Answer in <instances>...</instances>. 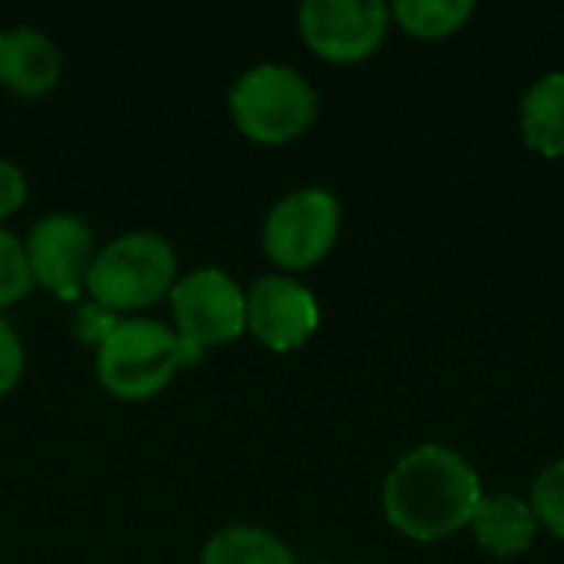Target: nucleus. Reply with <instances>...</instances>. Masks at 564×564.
Instances as JSON below:
<instances>
[{"label":"nucleus","mask_w":564,"mask_h":564,"mask_svg":"<svg viewBox=\"0 0 564 564\" xmlns=\"http://www.w3.org/2000/svg\"><path fill=\"white\" fill-rule=\"evenodd\" d=\"M482 486L476 469L449 446L406 453L383 482L387 522L413 542H440L469 525Z\"/></svg>","instance_id":"nucleus-1"},{"label":"nucleus","mask_w":564,"mask_h":564,"mask_svg":"<svg viewBox=\"0 0 564 564\" xmlns=\"http://www.w3.org/2000/svg\"><path fill=\"white\" fill-rule=\"evenodd\" d=\"M185 364L178 334L152 317L116 321L96 340V377L99 387L122 400L142 403L159 397Z\"/></svg>","instance_id":"nucleus-2"},{"label":"nucleus","mask_w":564,"mask_h":564,"mask_svg":"<svg viewBox=\"0 0 564 564\" xmlns=\"http://www.w3.org/2000/svg\"><path fill=\"white\" fill-rule=\"evenodd\" d=\"M228 112L241 135L261 145L301 139L317 119V89L284 63L248 66L228 89Z\"/></svg>","instance_id":"nucleus-3"},{"label":"nucleus","mask_w":564,"mask_h":564,"mask_svg":"<svg viewBox=\"0 0 564 564\" xmlns=\"http://www.w3.org/2000/svg\"><path fill=\"white\" fill-rule=\"evenodd\" d=\"M178 254L155 231H126L96 251L86 291L102 311H142L172 294Z\"/></svg>","instance_id":"nucleus-4"},{"label":"nucleus","mask_w":564,"mask_h":564,"mask_svg":"<svg viewBox=\"0 0 564 564\" xmlns=\"http://www.w3.org/2000/svg\"><path fill=\"white\" fill-rule=\"evenodd\" d=\"M172 330L188 350H208L238 340L248 330V297L245 288L221 268H195L178 274L172 294Z\"/></svg>","instance_id":"nucleus-5"},{"label":"nucleus","mask_w":564,"mask_h":564,"mask_svg":"<svg viewBox=\"0 0 564 564\" xmlns=\"http://www.w3.org/2000/svg\"><path fill=\"white\" fill-rule=\"evenodd\" d=\"M340 235V202L327 188H297L284 195L264 218V254L284 271L321 264Z\"/></svg>","instance_id":"nucleus-6"},{"label":"nucleus","mask_w":564,"mask_h":564,"mask_svg":"<svg viewBox=\"0 0 564 564\" xmlns=\"http://www.w3.org/2000/svg\"><path fill=\"white\" fill-rule=\"evenodd\" d=\"M297 26L321 59L360 63L387 40L390 7L380 0H304Z\"/></svg>","instance_id":"nucleus-7"},{"label":"nucleus","mask_w":564,"mask_h":564,"mask_svg":"<svg viewBox=\"0 0 564 564\" xmlns=\"http://www.w3.org/2000/svg\"><path fill=\"white\" fill-rule=\"evenodd\" d=\"M248 297V330L274 354H291L304 347L317 324L321 304L317 297L291 274H268L245 291Z\"/></svg>","instance_id":"nucleus-8"},{"label":"nucleus","mask_w":564,"mask_h":564,"mask_svg":"<svg viewBox=\"0 0 564 564\" xmlns=\"http://www.w3.org/2000/svg\"><path fill=\"white\" fill-rule=\"evenodd\" d=\"M23 248L33 284L46 291H73L86 284V274L99 251L93 228L73 212H50L33 221Z\"/></svg>","instance_id":"nucleus-9"},{"label":"nucleus","mask_w":564,"mask_h":564,"mask_svg":"<svg viewBox=\"0 0 564 564\" xmlns=\"http://www.w3.org/2000/svg\"><path fill=\"white\" fill-rule=\"evenodd\" d=\"M63 73V53L40 26L0 30V86L17 96H46Z\"/></svg>","instance_id":"nucleus-10"},{"label":"nucleus","mask_w":564,"mask_h":564,"mask_svg":"<svg viewBox=\"0 0 564 564\" xmlns=\"http://www.w3.org/2000/svg\"><path fill=\"white\" fill-rule=\"evenodd\" d=\"M469 529H473L476 542L499 558L525 555L539 535V522H535L532 506L519 496H509V492L482 496L473 519H469Z\"/></svg>","instance_id":"nucleus-11"},{"label":"nucleus","mask_w":564,"mask_h":564,"mask_svg":"<svg viewBox=\"0 0 564 564\" xmlns=\"http://www.w3.org/2000/svg\"><path fill=\"white\" fill-rule=\"evenodd\" d=\"M522 139L545 159L564 155V73H549L532 83L522 99Z\"/></svg>","instance_id":"nucleus-12"},{"label":"nucleus","mask_w":564,"mask_h":564,"mask_svg":"<svg viewBox=\"0 0 564 564\" xmlns=\"http://www.w3.org/2000/svg\"><path fill=\"white\" fill-rule=\"evenodd\" d=\"M198 564H294V555L268 529L228 525L205 542Z\"/></svg>","instance_id":"nucleus-13"},{"label":"nucleus","mask_w":564,"mask_h":564,"mask_svg":"<svg viewBox=\"0 0 564 564\" xmlns=\"http://www.w3.org/2000/svg\"><path fill=\"white\" fill-rule=\"evenodd\" d=\"M469 0H400L390 7V17L416 40L453 36L473 17Z\"/></svg>","instance_id":"nucleus-14"},{"label":"nucleus","mask_w":564,"mask_h":564,"mask_svg":"<svg viewBox=\"0 0 564 564\" xmlns=\"http://www.w3.org/2000/svg\"><path fill=\"white\" fill-rule=\"evenodd\" d=\"M33 291V274L26 264L23 238H17L7 225H0V307L23 301Z\"/></svg>","instance_id":"nucleus-15"},{"label":"nucleus","mask_w":564,"mask_h":564,"mask_svg":"<svg viewBox=\"0 0 564 564\" xmlns=\"http://www.w3.org/2000/svg\"><path fill=\"white\" fill-rule=\"evenodd\" d=\"M539 529H549L555 539H564V459L539 473L529 499Z\"/></svg>","instance_id":"nucleus-16"},{"label":"nucleus","mask_w":564,"mask_h":564,"mask_svg":"<svg viewBox=\"0 0 564 564\" xmlns=\"http://www.w3.org/2000/svg\"><path fill=\"white\" fill-rule=\"evenodd\" d=\"M26 367V350L17 334V327L0 314V400L17 390Z\"/></svg>","instance_id":"nucleus-17"},{"label":"nucleus","mask_w":564,"mask_h":564,"mask_svg":"<svg viewBox=\"0 0 564 564\" xmlns=\"http://www.w3.org/2000/svg\"><path fill=\"white\" fill-rule=\"evenodd\" d=\"M26 192H30L26 172H23L17 162L0 159V225H3L13 212H20V205L26 202Z\"/></svg>","instance_id":"nucleus-18"}]
</instances>
